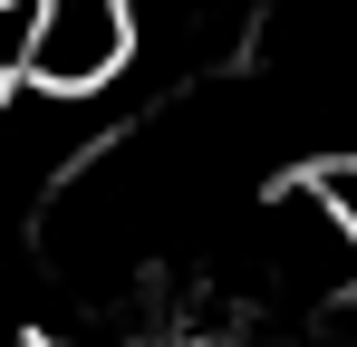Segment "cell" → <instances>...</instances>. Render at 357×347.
<instances>
[{"label":"cell","instance_id":"1","mask_svg":"<svg viewBox=\"0 0 357 347\" xmlns=\"http://www.w3.org/2000/svg\"><path fill=\"white\" fill-rule=\"evenodd\" d=\"M135 58H145L135 0H29L20 97H39V107H97L107 87L135 77Z\"/></svg>","mask_w":357,"mask_h":347},{"label":"cell","instance_id":"3","mask_svg":"<svg viewBox=\"0 0 357 347\" xmlns=\"http://www.w3.org/2000/svg\"><path fill=\"white\" fill-rule=\"evenodd\" d=\"M10 347H59V338H29V328H20V338H10Z\"/></svg>","mask_w":357,"mask_h":347},{"label":"cell","instance_id":"2","mask_svg":"<svg viewBox=\"0 0 357 347\" xmlns=\"http://www.w3.org/2000/svg\"><path fill=\"white\" fill-rule=\"evenodd\" d=\"M309 193L328 203V222L348 231V251H357V155H328V164L309 174Z\"/></svg>","mask_w":357,"mask_h":347}]
</instances>
